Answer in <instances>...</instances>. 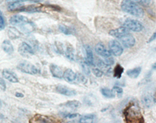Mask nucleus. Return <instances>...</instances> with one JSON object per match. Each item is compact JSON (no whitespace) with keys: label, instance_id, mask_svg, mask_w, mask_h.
Returning <instances> with one entry per match:
<instances>
[{"label":"nucleus","instance_id":"4","mask_svg":"<svg viewBox=\"0 0 156 123\" xmlns=\"http://www.w3.org/2000/svg\"><path fill=\"white\" fill-rule=\"evenodd\" d=\"M16 68L23 73L28 74V75H37L39 73L38 68L28 61H22L19 63Z\"/></svg>","mask_w":156,"mask_h":123},{"label":"nucleus","instance_id":"40","mask_svg":"<svg viewBox=\"0 0 156 123\" xmlns=\"http://www.w3.org/2000/svg\"><path fill=\"white\" fill-rule=\"evenodd\" d=\"M155 39H156V32H154V33H153L152 35H151V37L150 38V39H149L148 41H147V43H151V42L154 41V40Z\"/></svg>","mask_w":156,"mask_h":123},{"label":"nucleus","instance_id":"29","mask_svg":"<svg viewBox=\"0 0 156 123\" xmlns=\"http://www.w3.org/2000/svg\"><path fill=\"white\" fill-rule=\"evenodd\" d=\"M58 30L60 31L62 33L66 35H70L73 34V30L71 28L66 26V25L61 24L58 26Z\"/></svg>","mask_w":156,"mask_h":123},{"label":"nucleus","instance_id":"37","mask_svg":"<svg viewBox=\"0 0 156 123\" xmlns=\"http://www.w3.org/2000/svg\"><path fill=\"white\" fill-rule=\"evenodd\" d=\"M76 81L81 83H86L87 82V79L84 75H81L80 73L76 74Z\"/></svg>","mask_w":156,"mask_h":123},{"label":"nucleus","instance_id":"27","mask_svg":"<svg viewBox=\"0 0 156 123\" xmlns=\"http://www.w3.org/2000/svg\"><path fill=\"white\" fill-rule=\"evenodd\" d=\"M123 72H124V68H122L120 64H116L113 69V76L116 79H120Z\"/></svg>","mask_w":156,"mask_h":123},{"label":"nucleus","instance_id":"5","mask_svg":"<svg viewBox=\"0 0 156 123\" xmlns=\"http://www.w3.org/2000/svg\"><path fill=\"white\" fill-rule=\"evenodd\" d=\"M122 27L127 29L129 32H140L144 29V25L141 22L134 19H126L122 24Z\"/></svg>","mask_w":156,"mask_h":123},{"label":"nucleus","instance_id":"16","mask_svg":"<svg viewBox=\"0 0 156 123\" xmlns=\"http://www.w3.org/2000/svg\"><path fill=\"white\" fill-rule=\"evenodd\" d=\"M84 50H85V61L88 65H94V54H93V50L91 47L88 45L84 46Z\"/></svg>","mask_w":156,"mask_h":123},{"label":"nucleus","instance_id":"19","mask_svg":"<svg viewBox=\"0 0 156 123\" xmlns=\"http://www.w3.org/2000/svg\"><path fill=\"white\" fill-rule=\"evenodd\" d=\"M64 54H65L66 57L69 61H75V50L71 44H67L66 50H64Z\"/></svg>","mask_w":156,"mask_h":123},{"label":"nucleus","instance_id":"24","mask_svg":"<svg viewBox=\"0 0 156 123\" xmlns=\"http://www.w3.org/2000/svg\"><path fill=\"white\" fill-rule=\"evenodd\" d=\"M80 103L78 100H69V101L66 102V103H62L60 106L64 107H67V108L69 109H73V110H75V109H77L80 107Z\"/></svg>","mask_w":156,"mask_h":123},{"label":"nucleus","instance_id":"17","mask_svg":"<svg viewBox=\"0 0 156 123\" xmlns=\"http://www.w3.org/2000/svg\"><path fill=\"white\" fill-rule=\"evenodd\" d=\"M142 103L147 108H150L153 106L154 103H155V99H154V96H151V94L147 93L144 94L142 96Z\"/></svg>","mask_w":156,"mask_h":123},{"label":"nucleus","instance_id":"20","mask_svg":"<svg viewBox=\"0 0 156 123\" xmlns=\"http://www.w3.org/2000/svg\"><path fill=\"white\" fill-rule=\"evenodd\" d=\"M97 117L94 114H88L82 115L79 119V123H96Z\"/></svg>","mask_w":156,"mask_h":123},{"label":"nucleus","instance_id":"38","mask_svg":"<svg viewBox=\"0 0 156 123\" xmlns=\"http://www.w3.org/2000/svg\"><path fill=\"white\" fill-rule=\"evenodd\" d=\"M6 89V85L3 79L0 78V92H4Z\"/></svg>","mask_w":156,"mask_h":123},{"label":"nucleus","instance_id":"36","mask_svg":"<svg viewBox=\"0 0 156 123\" xmlns=\"http://www.w3.org/2000/svg\"><path fill=\"white\" fill-rule=\"evenodd\" d=\"M91 71H92V73L94 74V75H95L97 78H101V77H102V75H104V73L101 72V70L98 68H94Z\"/></svg>","mask_w":156,"mask_h":123},{"label":"nucleus","instance_id":"41","mask_svg":"<svg viewBox=\"0 0 156 123\" xmlns=\"http://www.w3.org/2000/svg\"><path fill=\"white\" fill-rule=\"evenodd\" d=\"M16 96H17V97H23V95L20 93H16Z\"/></svg>","mask_w":156,"mask_h":123},{"label":"nucleus","instance_id":"7","mask_svg":"<svg viewBox=\"0 0 156 123\" xmlns=\"http://www.w3.org/2000/svg\"><path fill=\"white\" fill-rule=\"evenodd\" d=\"M108 48H109L108 51L110 52L111 55H113L115 57H119L123 53V47L117 40H111L108 43Z\"/></svg>","mask_w":156,"mask_h":123},{"label":"nucleus","instance_id":"42","mask_svg":"<svg viewBox=\"0 0 156 123\" xmlns=\"http://www.w3.org/2000/svg\"><path fill=\"white\" fill-rule=\"evenodd\" d=\"M2 107V102H1V100H0V108Z\"/></svg>","mask_w":156,"mask_h":123},{"label":"nucleus","instance_id":"22","mask_svg":"<svg viewBox=\"0 0 156 123\" xmlns=\"http://www.w3.org/2000/svg\"><path fill=\"white\" fill-rule=\"evenodd\" d=\"M20 28H21L22 32L23 33H26V34H29V33H31L32 32H34V29H35V25L30 20H28L26 23L23 24L22 25H20Z\"/></svg>","mask_w":156,"mask_h":123},{"label":"nucleus","instance_id":"12","mask_svg":"<svg viewBox=\"0 0 156 123\" xmlns=\"http://www.w3.org/2000/svg\"><path fill=\"white\" fill-rule=\"evenodd\" d=\"M62 78L65 81H66L69 83H73L76 81V74L73 72L72 69H66L63 72Z\"/></svg>","mask_w":156,"mask_h":123},{"label":"nucleus","instance_id":"13","mask_svg":"<svg viewBox=\"0 0 156 123\" xmlns=\"http://www.w3.org/2000/svg\"><path fill=\"white\" fill-rule=\"evenodd\" d=\"M129 33V31L127 30L126 28H125L124 27H119L118 28H115V29H112L109 32V35H110L113 36V37L116 38V39H120L122 38V36H124L125 35L128 34Z\"/></svg>","mask_w":156,"mask_h":123},{"label":"nucleus","instance_id":"21","mask_svg":"<svg viewBox=\"0 0 156 123\" xmlns=\"http://www.w3.org/2000/svg\"><path fill=\"white\" fill-rule=\"evenodd\" d=\"M96 64H97L98 68H99L103 73H105L107 74V75H108V74L112 72V69H111L109 65H108V64H107L105 61H102V60H98Z\"/></svg>","mask_w":156,"mask_h":123},{"label":"nucleus","instance_id":"11","mask_svg":"<svg viewBox=\"0 0 156 123\" xmlns=\"http://www.w3.org/2000/svg\"><path fill=\"white\" fill-rule=\"evenodd\" d=\"M28 20H30L27 17H26L23 16V15L16 14L11 17L10 19H9V23L12 25H19V26H20V25L26 23Z\"/></svg>","mask_w":156,"mask_h":123},{"label":"nucleus","instance_id":"14","mask_svg":"<svg viewBox=\"0 0 156 123\" xmlns=\"http://www.w3.org/2000/svg\"><path fill=\"white\" fill-rule=\"evenodd\" d=\"M50 72L51 75L57 79H62V75H63V71L61 67L58 66L56 64H51L49 66Z\"/></svg>","mask_w":156,"mask_h":123},{"label":"nucleus","instance_id":"10","mask_svg":"<svg viewBox=\"0 0 156 123\" xmlns=\"http://www.w3.org/2000/svg\"><path fill=\"white\" fill-rule=\"evenodd\" d=\"M2 75L4 79L8 80L9 82H12V83H17V82H19V79H18L17 75L13 72L10 71V70L4 69L2 72Z\"/></svg>","mask_w":156,"mask_h":123},{"label":"nucleus","instance_id":"8","mask_svg":"<svg viewBox=\"0 0 156 123\" xmlns=\"http://www.w3.org/2000/svg\"><path fill=\"white\" fill-rule=\"evenodd\" d=\"M119 40L120 41V44L122 45V47H125V48H131L136 43L135 38L130 33L125 35L124 36L119 39Z\"/></svg>","mask_w":156,"mask_h":123},{"label":"nucleus","instance_id":"32","mask_svg":"<svg viewBox=\"0 0 156 123\" xmlns=\"http://www.w3.org/2000/svg\"><path fill=\"white\" fill-rule=\"evenodd\" d=\"M62 116L64 118H67V119H73L76 118V117L79 116L77 113H69V112H62L61 113Z\"/></svg>","mask_w":156,"mask_h":123},{"label":"nucleus","instance_id":"18","mask_svg":"<svg viewBox=\"0 0 156 123\" xmlns=\"http://www.w3.org/2000/svg\"><path fill=\"white\" fill-rule=\"evenodd\" d=\"M7 35L10 39H17L22 37L21 32L15 27H9L7 30Z\"/></svg>","mask_w":156,"mask_h":123},{"label":"nucleus","instance_id":"3","mask_svg":"<svg viewBox=\"0 0 156 123\" xmlns=\"http://www.w3.org/2000/svg\"><path fill=\"white\" fill-rule=\"evenodd\" d=\"M30 123H62V119L51 115L36 114L29 121Z\"/></svg>","mask_w":156,"mask_h":123},{"label":"nucleus","instance_id":"26","mask_svg":"<svg viewBox=\"0 0 156 123\" xmlns=\"http://www.w3.org/2000/svg\"><path fill=\"white\" fill-rule=\"evenodd\" d=\"M140 72H141V68L140 67H136V68H133V69L128 70L126 72V75L131 79H136L140 75Z\"/></svg>","mask_w":156,"mask_h":123},{"label":"nucleus","instance_id":"33","mask_svg":"<svg viewBox=\"0 0 156 123\" xmlns=\"http://www.w3.org/2000/svg\"><path fill=\"white\" fill-rule=\"evenodd\" d=\"M81 67H82V70H83V73L85 74L86 75H90V68H89V65L86 63L85 61H83L81 62Z\"/></svg>","mask_w":156,"mask_h":123},{"label":"nucleus","instance_id":"30","mask_svg":"<svg viewBox=\"0 0 156 123\" xmlns=\"http://www.w3.org/2000/svg\"><path fill=\"white\" fill-rule=\"evenodd\" d=\"M112 92L114 93L115 96H116L117 97H122V94H123V90H122V88L120 86H115L113 88H112Z\"/></svg>","mask_w":156,"mask_h":123},{"label":"nucleus","instance_id":"39","mask_svg":"<svg viewBox=\"0 0 156 123\" xmlns=\"http://www.w3.org/2000/svg\"><path fill=\"white\" fill-rule=\"evenodd\" d=\"M104 61H105L108 65H109V66H111V65H112V64H114V60L112 57V56H109V57H105Z\"/></svg>","mask_w":156,"mask_h":123},{"label":"nucleus","instance_id":"2","mask_svg":"<svg viewBox=\"0 0 156 123\" xmlns=\"http://www.w3.org/2000/svg\"><path fill=\"white\" fill-rule=\"evenodd\" d=\"M121 9L124 12L136 17H140L144 13L141 6L133 2V0H122L121 2Z\"/></svg>","mask_w":156,"mask_h":123},{"label":"nucleus","instance_id":"35","mask_svg":"<svg viewBox=\"0 0 156 123\" xmlns=\"http://www.w3.org/2000/svg\"><path fill=\"white\" fill-rule=\"evenodd\" d=\"M55 50L58 52V54H64V49H63V45L59 42H55Z\"/></svg>","mask_w":156,"mask_h":123},{"label":"nucleus","instance_id":"25","mask_svg":"<svg viewBox=\"0 0 156 123\" xmlns=\"http://www.w3.org/2000/svg\"><path fill=\"white\" fill-rule=\"evenodd\" d=\"M23 2H13L7 4V9L10 12H15V11H19L20 8L23 6Z\"/></svg>","mask_w":156,"mask_h":123},{"label":"nucleus","instance_id":"6","mask_svg":"<svg viewBox=\"0 0 156 123\" xmlns=\"http://www.w3.org/2000/svg\"><path fill=\"white\" fill-rule=\"evenodd\" d=\"M18 52L22 57L29 58L34 54V49L29 43L23 42L18 47Z\"/></svg>","mask_w":156,"mask_h":123},{"label":"nucleus","instance_id":"34","mask_svg":"<svg viewBox=\"0 0 156 123\" xmlns=\"http://www.w3.org/2000/svg\"><path fill=\"white\" fill-rule=\"evenodd\" d=\"M133 1L138 5L144 6H148L152 3V0H133Z\"/></svg>","mask_w":156,"mask_h":123},{"label":"nucleus","instance_id":"1","mask_svg":"<svg viewBox=\"0 0 156 123\" xmlns=\"http://www.w3.org/2000/svg\"><path fill=\"white\" fill-rule=\"evenodd\" d=\"M125 123H144L140 107L135 101H130L123 110Z\"/></svg>","mask_w":156,"mask_h":123},{"label":"nucleus","instance_id":"31","mask_svg":"<svg viewBox=\"0 0 156 123\" xmlns=\"http://www.w3.org/2000/svg\"><path fill=\"white\" fill-rule=\"evenodd\" d=\"M5 27H6V20H5L3 13L0 9V31L5 29Z\"/></svg>","mask_w":156,"mask_h":123},{"label":"nucleus","instance_id":"23","mask_svg":"<svg viewBox=\"0 0 156 123\" xmlns=\"http://www.w3.org/2000/svg\"><path fill=\"white\" fill-rule=\"evenodd\" d=\"M2 49L5 53L8 54H12L14 51L13 46L11 43V42L8 39H5L2 42Z\"/></svg>","mask_w":156,"mask_h":123},{"label":"nucleus","instance_id":"9","mask_svg":"<svg viewBox=\"0 0 156 123\" xmlns=\"http://www.w3.org/2000/svg\"><path fill=\"white\" fill-rule=\"evenodd\" d=\"M55 91L61 95L66 96H73L76 95V91L74 89H70L66 86H62V85H58L55 87Z\"/></svg>","mask_w":156,"mask_h":123},{"label":"nucleus","instance_id":"15","mask_svg":"<svg viewBox=\"0 0 156 123\" xmlns=\"http://www.w3.org/2000/svg\"><path fill=\"white\" fill-rule=\"evenodd\" d=\"M94 50H95V52L98 54V55L104 57V58H105V57H109V56H112L111 54H110V52L108 51V50L105 48V46L101 43L96 44V46L94 47Z\"/></svg>","mask_w":156,"mask_h":123},{"label":"nucleus","instance_id":"28","mask_svg":"<svg viewBox=\"0 0 156 123\" xmlns=\"http://www.w3.org/2000/svg\"><path fill=\"white\" fill-rule=\"evenodd\" d=\"M101 93L102 96L105 97V98L112 99L115 97V94H114L112 89H109L108 88H101Z\"/></svg>","mask_w":156,"mask_h":123}]
</instances>
